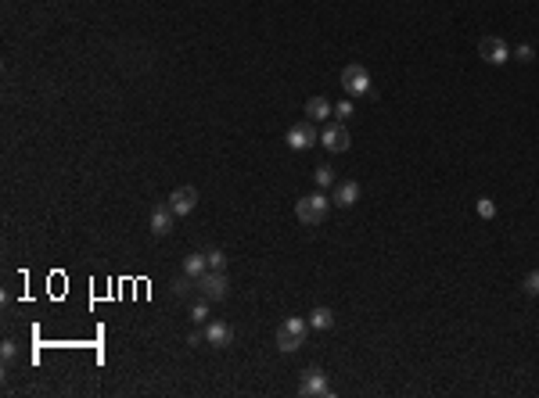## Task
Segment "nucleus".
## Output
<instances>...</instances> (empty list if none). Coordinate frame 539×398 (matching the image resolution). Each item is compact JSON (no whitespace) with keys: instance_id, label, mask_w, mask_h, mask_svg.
<instances>
[{"instance_id":"f257e3e1","label":"nucleus","mask_w":539,"mask_h":398,"mask_svg":"<svg viewBox=\"0 0 539 398\" xmlns=\"http://www.w3.org/2000/svg\"><path fill=\"white\" fill-rule=\"evenodd\" d=\"M327 212H331V201L324 194H306L295 201V216L302 226H320L327 219Z\"/></svg>"},{"instance_id":"f03ea898","label":"nucleus","mask_w":539,"mask_h":398,"mask_svg":"<svg viewBox=\"0 0 539 398\" xmlns=\"http://www.w3.org/2000/svg\"><path fill=\"white\" fill-rule=\"evenodd\" d=\"M306 334H309V320H299V316L284 320L281 330H277V345H281V352H299V348L306 345Z\"/></svg>"},{"instance_id":"7ed1b4c3","label":"nucleus","mask_w":539,"mask_h":398,"mask_svg":"<svg viewBox=\"0 0 539 398\" xmlns=\"http://www.w3.org/2000/svg\"><path fill=\"white\" fill-rule=\"evenodd\" d=\"M198 291L205 302H223L226 295H231V280H226L223 269H209V273L198 277Z\"/></svg>"},{"instance_id":"20e7f679","label":"nucleus","mask_w":539,"mask_h":398,"mask_svg":"<svg viewBox=\"0 0 539 398\" xmlns=\"http://www.w3.org/2000/svg\"><path fill=\"white\" fill-rule=\"evenodd\" d=\"M342 87L349 97H367L370 94V72L363 65H345L342 69Z\"/></svg>"},{"instance_id":"39448f33","label":"nucleus","mask_w":539,"mask_h":398,"mask_svg":"<svg viewBox=\"0 0 539 398\" xmlns=\"http://www.w3.org/2000/svg\"><path fill=\"white\" fill-rule=\"evenodd\" d=\"M479 58L486 61V65H507V61H511V47L504 44L500 36H482L479 40Z\"/></svg>"},{"instance_id":"423d86ee","label":"nucleus","mask_w":539,"mask_h":398,"mask_svg":"<svg viewBox=\"0 0 539 398\" xmlns=\"http://www.w3.org/2000/svg\"><path fill=\"white\" fill-rule=\"evenodd\" d=\"M299 395H302V398H327V395H331L327 373H324V370H306V373H302V384H299Z\"/></svg>"},{"instance_id":"0eeeda50","label":"nucleus","mask_w":539,"mask_h":398,"mask_svg":"<svg viewBox=\"0 0 539 398\" xmlns=\"http://www.w3.org/2000/svg\"><path fill=\"white\" fill-rule=\"evenodd\" d=\"M284 144L292 151H306V148H313L317 144V130H313V122H299V126H292L288 130V137H284Z\"/></svg>"},{"instance_id":"6e6552de","label":"nucleus","mask_w":539,"mask_h":398,"mask_svg":"<svg viewBox=\"0 0 539 398\" xmlns=\"http://www.w3.org/2000/svg\"><path fill=\"white\" fill-rule=\"evenodd\" d=\"M165 205H169L176 216H191V212H194V205H198V191H194V187H176Z\"/></svg>"},{"instance_id":"1a4fd4ad","label":"nucleus","mask_w":539,"mask_h":398,"mask_svg":"<svg viewBox=\"0 0 539 398\" xmlns=\"http://www.w3.org/2000/svg\"><path fill=\"white\" fill-rule=\"evenodd\" d=\"M205 341H209L213 348H226V345L234 341V330H231V323H223V320L205 323Z\"/></svg>"},{"instance_id":"9d476101","label":"nucleus","mask_w":539,"mask_h":398,"mask_svg":"<svg viewBox=\"0 0 539 398\" xmlns=\"http://www.w3.org/2000/svg\"><path fill=\"white\" fill-rule=\"evenodd\" d=\"M173 219H176V212H173L169 205H158V208H151V234H155V237L173 234Z\"/></svg>"},{"instance_id":"9b49d317","label":"nucleus","mask_w":539,"mask_h":398,"mask_svg":"<svg viewBox=\"0 0 539 398\" xmlns=\"http://www.w3.org/2000/svg\"><path fill=\"white\" fill-rule=\"evenodd\" d=\"M349 130H345V126H327V130H324V148L327 151H349Z\"/></svg>"},{"instance_id":"f8f14e48","label":"nucleus","mask_w":539,"mask_h":398,"mask_svg":"<svg viewBox=\"0 0 539 398\" xmlns=\"http://www.w3.org/2000/svg\"><path fill=\"white\" fill-rule=\"evenodd\" d=\"M360 183L356 180H345V183H335V201H338V208H352L360 201Z\"/></svg>"},{"instance_id":"ddd939ff","label":"nucleus","mask_w":539,"mask_h":398,"mask_svg":"<svg viewBox=\"0 0 539 398\" xmlns=\"http://www.w3.org/2000/svg\"><path fill=\"white\" fill-rule=\"evenodd\" d=\"M309 327H313V330H331V327H335V312H331L327 305L313 309V312H309Z\"/></svg>"},{"instance_id":"4468645a","label":"nucleus","mask_w":539,"mask_h":398,"mask_svg":"<svg viewBox=\"0 0 539 398\" xmlns=\"http://www.w3.org/2000/svg\"><path fill=\"white\" fill-rule=\"evenodd\" d=\"M331 112H335V108H331L324 97H309V101H306V115H309V122H320V119H327Z\"/></svg>"},{"instance_id":"2eb2a0df","label":"nucleus","mask_w":539,"mask_h":398,"mask_svg":"<svg viewBox=\"0 0 539 398\" xmlns=\"http://www.w3.org/2000/svg\"><path fill=\"white\" fill-rule=\"evenodd\" d=\"M183 273H188V277H201V273H209V262H205V255H188V259H183Z\"/></svg>"},{"instance_id":"dca6fc26","label":"nucleus","mask_w":539,"mask_h":398,"mask_svg":"<svg viewBox=\"0 0 539 398\" xmlns=\"http://www.w3.org/2000/svg\"><path fill=\"white\" fill-rule=\"evenodd\" d=\"M191 291H198V280H194V277H188V273H183L180 280H173V295H176V298H188Z\"/></svg>"},{"instance_id":"f3484780","label":"nucleus","mask_w":539,"mask_h":398,"mask_svg":"<svg viewBox=\"0 0 539 398\" xmlns=\"http://www.w3.org/2000/svg\"><path fill=\"white\" fill-rule=\"evenodd\" d=\"M313 180H317V187H335V169L331 165H317Z\"/></svg>"},{"instance_id":"a211bd4d","label":"nucleus","mask_w":539,"mask_h":398,"mask_svg":"<svg viewBox=\"0 0 539 398\" xmlns=\"http://www.w3.org/2000/svg\"><path fill=\"white\" fill-rule=\"evenodd\" d=\"M522 287H525V295H529V298H536V302H539V269H532V273L525 277V284H522Z\"/></svg>"},{"instance_id":"6ab92c4d","label":"nucleus","mask_w":539,"mask_h":398,"mask_svg":"<svg viewBox=\"0 0 539 398\" xmlns=\"http://www.w3.org/2000/svg\"><path fill=\"white\" fill-rule=\"evenodd\" d=\"M205 262H209V269H226V255L219 248H213V251H205Z\"/></svg>"},{"instance_id":"aec40b11","label":"nucleus","mask_w":539,"mask_h":398,"mask_svg":"<svg viewBox=\"0 0 539 398\" xmlns=\"http://www.w3.org/2000/svg\"><path fill=\"white\" fill-rule=\"evenodd\" d=\"M474 208H479L482 219H492V216H496V205H492L489 198H479V205H474Z\"/></svg>"},{"instance_id":"412c9836","label":"nucleus","mask_w":539,"mask_h":398,"mask_svg":"<svg viewBox=\"0 0 539 398\" xmlns=\"http://www.w3.org/2000/svg\"><path fill=\"white\" fill-rule=\"evenodd\" d=\"M205 316H209V305H205V302H194V305H191V320H194V323H205Z\"/></svg>"},{"instance_id":"4be33fe9","label":"nucleus","mask_w":539,"mask_h":398,"mask_svg":"<svg viewBox=\"0 0 539 398\" xmlns=\"http://www.w3.org/2000/svg\"><path fill=\"white\" fill-rule=\"evenodd\" d=\"M532 58H536V51H532L529 44H522V47H517V51H514V61H522V65H529V61H532Z\"/></svg>"},{"instance_id":"5701e85b","label":"nucleus","mask_w":539,"mask_h":398,"mask_svg":"<svg viewBox=\"0 0 539 398\" xmlns=\"http://www.w3.org/2000/svg\"><path fill=\"white\" fill-rule=\"evenodd\" d=\"M0 355H4V363H11L15 355H18V345L15 341H4V345H0Z\"/></svg>"},{"instance_id":"b1692460","label":"nucleus","mask_w":539,"mask_h":398,"mask_svg":"<svg viewBox=\"0 0 539 398\" xmlns=\"http://www.w3.org/2000/svg\"><path fill=\"white\" fill-rule=\"evenodd\" d=\"M335 115H338V119H349V115H352V101H342L338 108H335Z\"/></svg>"}]
</instances>
